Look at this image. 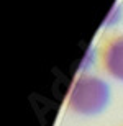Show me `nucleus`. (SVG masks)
Segmentation results:
<instances>
[{
	"label": "nucleus",
	"mask_w": 123,
	"mask_h": 126,
	"mask_svg": "<svg viewBox=\"0 0 123 126\" xmlns=\"http://www.w3.org/2000/svg\"><path fill=\"white\" fill-rule=\"evenodd\" d=\"M110 102V87L105 80L84 75L74 84L69 97V107L79 115L95 116L107 108Z\"/></svg>",
	"instance_id": "1"
},
{
	"label": "nucleus",
	"mask_w": 123,
	"mask_h": 126,
	"mask_svg": "<svg viewBox=\"0 0 123 126\" xmlns=\"http://www.w3.org/2000/svg\"><path fill=\"white\" fill-rule=\"evenodd\" d=\"M105 69L112 77L123 82V36L115 38L105 49Z\"/></svg>",
	"instance_id": "2"
}]
</instances>
